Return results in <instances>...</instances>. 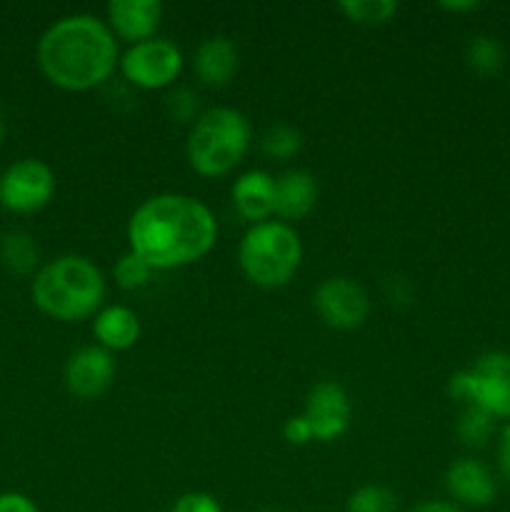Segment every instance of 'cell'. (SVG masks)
I'll return each instance as SVG.
<instances>
[{"label": "cell", "mask_w": 510, "mask_h": 512, "mask_svg": "<svg viewBox=\"0 0 510 512\" xmlns=\"http://www.w3.org/2000/svg\"><path fill=\"white\" fill-rule=\"evenodd\" d=\"M35 63L55 88L65 93H90L108 83L118 70V38L98 15H63L38 38Z\"/></svg>", "instance_id": "cell-2"}, {"label": "cell", "mask_w": 510, "mask_h": 512, "mask_svg": "<svg viewBox=\"0 0 510 512\" xmlns=\"http://www.w3.org/2000/svg\"><path fill=\"white\" fill-rule=\"evenodd\" d=\"M303 263V240L283 220H265L245 230L238 245V265L255 288L275 290L288 285Z\"/></svg>", "instance_id": "cell-5"}, {"label": "cell", "mask_w": 510, "mask_h": 512, "mask_svg": "<svg viewBox=\"0 0 510 512\" xmlns=\"http://www.w3.org/2000/svg\"><path fill=\"white\" fill-rule=\"evenodd\" d=\"M480 3H475V0H455V3H450V0H445V3H440V10H448V13H470V10H478Z\"/></svg>", "instance_id": "cell-31"}, {"label": "cell", "mask_w": 510, "mask_h": 512, "mask_svg": "<svg viewBox=\"0 0 510 512\" xmlns=\"http://www.w3.org/2000/svg\"><path fill=\"white\" fill-rule=\"evenodd\" d=\"M105 23L123 43H143L158 33L163 23V5L160 0H110L105 8Z\"/></svg>", "instance_id": "cell-12"}, {"label": "cell", "mask_w": 510, "mask_h": 512, "mask_svg": "<svg viewBox=\"0 0 510 512\" xmlns=\"http://www.w3.org/2000/svg\"><path fill=\"white\" fill-rule=\"evenodd\" d=\"M170 512H223V505H220L218 498H213L210 493L193 490V493L180 495Z\"/></svg>", "instance_id": "cell-26"}, {"label": "cell", "mask_w": 510, "mask_h": 512, "mask_svg": "<svg viewBox=\"0 0 510 512\" xmlns=\"http://www.w3.org/2000/svg\"><path fill=\"white\" fill-rule=\"evenodd\" d=\"M260 148H263V153L270 160H293L300 153V148H303V135H300L295 125L278 123L265 130Z\"/></svg>", "instance_id": "cell-22"}, {"label": "cell", "mask_w": 510, "mask_h": 512, "mask_svg": "<svg viewBox=\"0 0 510 512\" xmlns=\"http://www.w3.org/2000/svg\"><path fill=\"white\" fill-rule=\"evenodd\" d=\"M193 70L208 88H225L238 73V48L225 35H210L195 50Z\"/></svg>", "instance_id": "cell-16"}, {"label": "cell", "mask_w": 510, "mask_h": 512, "mask_svg": "<svg viewBox=\"0 0 510 512\" xmlns=\"http://www.w3.org/2000/svg\"><path fill=\"white\" fill-rule=\"evenodd\" d=\"M128 250L153 270H175L203 260L218 243V220L200 198L158 193L145 198L125 225Z\"/></svg>", "instance_id": "cell-1"}, {"label": "cell", "mask_w": 510, "mask_h": 512, "mask_svg": "<svg viewBox=\"0 0 510 512\" xmlns=\"http://www.w3.org/2000/svg\"><path fill=\"white\" fill-rule=\"evenodd\" d=\"M445 490L455 505L488 508L498 495L493 473L475 458H458L445 470Z\"/></svg>", "instance_id": "cell-13"}, {"label": "cell", "mask_w": 510, "mask_h": 512, "mask_svg": "<svg viewBox=\"0 0 510 512\" xmlns=\"http://www.w3.org/2000/svg\"><path fill=\"white\" fill-rule=\"evenodd\" d=\"M498 465L500 473L505 475V480L510 483V425H505L503 433L498 440Z\"/></svg>", "instance_id": "cell-29"}, {"label": "cell", "mask_w": 510, "mask_h": 512, "mask_svg": "<svg viewBox=\"0 0 510 512\" xmlns=\"http://www.w3.org/2000/svg\"><path fill=\"white\" fill-rule=\"evenodd\" d=\"M313 308L328 328L333 330H355L368 320L370 295L355 280L328 278L315 288Z\"/></svg>", "instance_id": "cell-9"}, {"label": "cell", "mask_w": 510, "mask_h": 512, "mask_svg": "<svg viewBox=\"0 0 510 512\" xmlns=\"http://www.w3.org/2000/svg\"><path fill=\"white\" fill-rule=\"evenodd\" d=\"M115 373H118V365H115L113 353H108L100 345H85L68 358L63 380L73 398L95 400L108 393Z\"/></svg>", "instance_id": "cell-11"}, {"label": "cell", "mask_w": 510, "mask_h": 512, "mask_svg": "<svg viewBox=\"0 0 510 512\" xmlns=\"http://www.w3.org/2000/svg\"><path fill=\"white\" fill-rule=\"evenodd\" d=\"M465 60L478 75H495L503 68V45L490 35H475L465 48Z\"/></svg>", "instance_id": "cell-23"}, {"label": "cell", "mask_w": 510, "mask_h": 512, "mask_svg": "<svg viewBox=\"0 0 510 512\" xmlns=\"http://www.w3.org/2000/svg\"><path fill=\"white\" fill-rule=\"evenodd\" d=\"M40 263L38 243L25 230H10L0 238V265L10 275H30L35 273Z\"/></svg>", "instance_id": "cell-18"}, {"label": "cell", "mask_w": 510, "mask_h": 512, "mask_svg": "<svg viewBox=\"0 0 510 512\" xmlns=\"http://www.w3.org/2000/svg\"><path fill=\"white\" fill-rule=\"evenodd\" d=\"M168 105V113L173 115L180 123H195L198 120V95L188 88H178L168 95L165 100Z\"/></svg>", "instance_id": "cell-25"}, {"label": "cell", "mask_w": 510, "mask_h": 512, "mask_svg": "<svg viewBox=\"0 0 510 512\" xmlns=\"http://www.w3.org/2000/svg\"><path fill=\"white\" fill-rule=\"evenodd\" d=\"M0 512H40L33 498H28L25 493H0Z\"/></svg>", "instance_id": "cell-28"}, {"label": "cell", "mask_w": 510, "mask_h": 512, "mask_svg": "<svg viewBox=\"0 0 510 512\" xmlns=\"http://www.w3.org/2000/svg\"><path fill=\"white\" fill-rule=\"evenodd\" d=\"M448 395L463 405H478L493 418H510V353H485L448 380Z\"/></svg>", "instance_id": "cell-6"}, {"label": "cell", "mask_w": 510, "mask_h": 512, "mask_svg": "<svg viewBox=\"0 0 510 512\" xmlns=\"http://www.w3.org/2000/svg\"><path fill=\"white\" fill-rule=\"evenodd\" d=\"M495 428V418L488 410L478 408V405H465L463 415L458 420V438L460 443L468 445V448H483L490 440Z\"/></svg>", "instance_id": "cell-21"}, {"label": "cell", "mask_w": 510, "mask_h": 512, "mask_svg": "<svg viewBox=\"0 0 510 512\" xmlns=\"http://www.w3.org/2000/svg\"><path fill=\"white\" fill-rule=\"evenodd\" d=\"M283 435L290 445H308L313 443V433H310V425L303 415H293V418L285 420Z\"/></svg>", "instance_id": "cell-27"}, {"label": "cell", "mask_w": 510, "mask_h": 512, "mask_svg": "<svg viewBox=\"0 0 510 512\" xmlns=\"http://www.w3.org/2000/svg\"><path fill=\"white\" fill-rule=\"evenodd\" d=\"M410 512H463L460 505H455L453 500H423V503L415 505Z\"/></svg>", "instance_id": "cell-30"}, {"label": "cell", "mask_w": 510, "mask_h": 512, "mask_svg": "<svg viewBox=\"0 0 510 512\" xmlns=\"http://www.w3.org/2000/svg\"><path fill=\"white\" fill-rule=\"evenodd\" d=\"M183 50L168 38H150L143 43L128 45L120 55L118 70L130 85L140 90L170 88L183 73Z\"/></svg>", "instance_id": "cell-7"}, {"label": "cell", "mask_w": 510, "mask_h": 512, "mask_svg": "<svg viewBox=\"0 0 510 512\" xmlns=\"http://www.w3.org/2000/svg\"><path fill=\"white\" fill-rule=\"evenodd\" d=\"M258 512H280V510H273V508H263V510H258Z\"/></svg>", "instance_id": "cell-33"}, {"label": "cell", "mask_w": 510, "mask_h": 512, "mask_svg": "<svg viewBox=\"0 0 510 512\" xmlns=\"http://www.w3.org/2000/svg\"><path fill=\"white\" fill-rule=\"evenodd\" d=\"M235 213L250 225L273 220L275 215V178L268 170L253 168L248 173L238 175V180L230 188Z\"/></svg>", "instance_id": "cell-14"}, {"label": "cell", "mask_w": 510, "mask_h": 512, "mask_svg": "<svg viewBox=\"0 0 510 512\" xmlns=\"http://www.w3.org/2000/svg\"><path fill=\"white\" fill-rule=\"evenodd\" d=\"M155 270L145 263L140 255H135L133 250H125L113 265V280L120 290H140L150 283V275Z\"/></svg>", "instance_id": "cell-24"}, {"label": "cell", "mask_w": 510, "mask_h": 512, "mask_svg": "<svg viewBox=\"0 0 510 512\" xmlns=\"http://www.w3.org/2000/svg\"><path fill=\"white\" fill-rule=\"evenodd\" d=\"M93 335L108 353H125L140 340V318L128 305H105L93 318Z\"/></svg>", "instance_id": "cell-17"}, {"label": "cell", "mask_w": 510, "mask_h": 512, "mask_svg": "<svg viewBox=\"0 0 510 512\" xmlns=\"http://www.w3.org/2000/svg\"><path fill=\"white\" fill-rule=\"evenodd\" d=\"M350 398L338 380H320L305 398L303 418L308 420L315 443H335L350 428Z\"/></svg>", "instance_id": "cell-10"}, {"label": "cell", "mask_w": 510, "mask_h": 512, "mask_svg": "<svg viewBox=\"0 0 510 512\" xmlns=\"http://www.w3.org/2000/svg\"><path fill=\"white\" fill-rule=\"evenodd\" d=\"M55 195V173L45 160L20 158L0 175V205L13 215H33Z\"/></svg>", "instance_id": "cell-8"}, {"label": "cell", "mask_w": 510, "mask_h": 512, "mask_svg": "<svg viewBox=\"0 0 510 512\" xmlns=\"http://www.w3.org/2000/svg\"><path fill=\"white\" fill-rule=\"evenodd\" d=\"M3 140H5V120L3 115H0V145H3Z\"/></svg>", "instance_id": "cell-32"}, {"label": "cell", "mask_w": 510, "mask_h": 512, "mask_svg": "<svg viewBox=\"0 0 510 512\" xmlns=\"http://www.w3.org/2000/svg\"><path fill=\"white\" fill-rule=\"evenodd\" d=\"M253 140L250 120L240 110L218 105L198 115L190 125L185 158L203 178H223L243 163Z\"/></svg>", "instance_id": "cell-4"}, {"label": "cell", "mask_w": 510, "mask_h": 512, "mask_svg": "<svg viewBox=\"0 0 510 512\" xmlns=\"http://www.w3.org/2000/svg\"><path fill=\"white\" fill-rule=\"evenodd\" d=\"M338 10L355 25H385L398 13L395 0H343Z\"/></svg>", "instance_id": "cell-20"}, {"label": "cell", "mask_w": 510, "mask_h": 512, "mask_svg": "<svg viewBox=\"0 0 510 512\" xmlns=\"http://www.w3.org/2000/svg\"><path fill=\"white\" fill-rule=\"evenodd\" d=\"M318 195V180L308 170H285L275 178V215L283 223H298L313 213Z\"/></svg>", "instance_id": "cell-15"}, {"label": "cell", "mask_w": 510, "mask_h": 512, "mask_svg": "<svg viewBox=\"0 0 510 512\" xmlns=\"http://www.w3.org/2000/svg\"><path fill=\"white\" fill-rule=\"evenodd\" d=\"M345 512H398V495L385 485L365 483L348 495Z\"/></svg>", "instance_id": "cell-19"}, {"label": "cell", "mask_w": 510, "mask_h": 512, "mask_svg": "<svg viewBox=\"0 0 510 512\" xmlns=\"http://www.w3.org/2000/svg\"><path fill=\"white\" fill-rule=\"evenodd\" d=\"M105 275L85 255H58L40 265L30 283L33 305L50 320L80 323L98 315L105 303Z\"/></svg>", "instance_id": "cell-3"}]
</instances>
